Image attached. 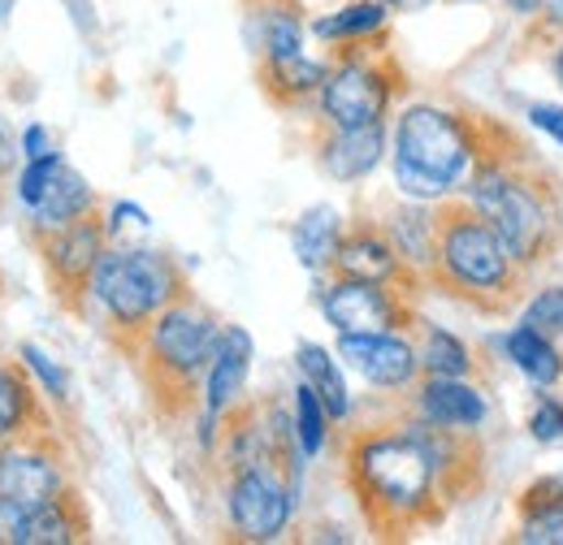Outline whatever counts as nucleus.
I'll list each match as a JSON object with an SVG mask.
<instances>
[{"label":"nucleus","instance_id":"nucleus-1","mask_svg":"<svg viewBox=\"0 0 563 545\" xmlns=\"http://www.w3.org/2000/svg\"><path fill=\"white\" fill-rule=\"evenodd\" d=\"M343 477L360 507V520L382 542H408L424 529H438L455 507L429 446V429L412 411L399 420L347 429Z\"/></svg>","mask_w":563,"mask_h":545},{"label":"nucleus","instance_id":"nucleus-2","mask_svg":"<svg viewBox=\"0 0 563 545\" xmlns=\"http://www.w3.org/2000/svg\"><path fill=\"white\" fill-rule=\"evenodd\" d=\"M464 196L529 272L555 260V252L563 247L560 178L511 126L486 113H482V156L464 182Z\"/></svg>","mask_w":563,"mask_h":545},{"label":"nucleus","instance_id":"nucleus-3","mask_svg":"<svg viewBox=\"0 0 563 545\" xmlns=\"http://www.w3.org/2000/svg\"><path fill=\"white\" fill-rule=\"evenodd\" d=\"M424 281L477 316H507L529 290V269L468 196H446L433 204V265Z\"/></svg>","mask_w":563,"mask_h":545},{"label":"nucleus","instance_id":"nucleus-4","mask_svg":"<svg viewBox=\"0 0 563 545\" xmlns=\"http://www.w3.org/2000/svg\"><path fill=\"white\" fill-rule=\"evenodd\" d=\"M221 330L225 321L209 303L196 299V290H187L126 351V359L135 364L143 390L152 399V411L161 420H187L191 411H200L205 372L221 342Z\"/></svg>","mask_w":563,"mask_h":545},{"label":"nucleus","instance_id":"nucleus-5","mask_svg":"<svg viewBox=\"0 0 563 545\" xmlns=\"http://www.w3.org/2000/svg\"><path fill=\"white\" fill-rule=\"evenodd\" d=\"M477 156H482V113H460L429 100L399 109L390 169L404 200L438 204L464 191Z\"/></svg>","mask_w":563,"mask_h":545},{"label":"nucleus","instance_id":"nucleus-6","mask_svg":"<svg viewBox=\"0 0 563 545\" xmlns=\"http://www.w3.org/2000/svg\"><path fill=\"white\" fill-rule=\"evenodd\" d=\"M191 290L187 272L174 256L135 243H109L87 281L82 316H96L113 346L126 355L143 330Z\"/></svg>","mask_w":563,"mask_h":545},{"label":"nucleus","instance_id":"nucleus-7","mask_svg":"<svg viewBox=\"0 0 563 545\" xmlns=\"http://www.w3.org/2000/svg\"><path fill=\"white\" fill-rule=\"evenodd\" d=\"M408 91V69L390 48V31L364 44H343L330 53V74L312 100L325 126H377L390 118L395 100Z\"/></svg>","mask_w":563,"mask_h":545},{"label":"nucleus","instance_id":"nucleus-8","mask_svg":"<svg viewBox=\"0 0 563 545\" xmlns=\"http://www.w3.org/2000/svg\"><path fill=\"white\" fill-rule=\"evenodd\" d=\"M299 489H303V472H290L286 464H252V468L225 472L221 502H225L230 537L252 545L282 542L295 524Z\"/></svg>","mask_w":563,"mask_h":545},{"label":"nucleus","instance_id":"nucleus-9","mask_svg":"<svg viewBox=\"0 0 563 545\" xmlns=\"http://www.w3.org/2000/svg\"><path fill=\"white\" fill-rule=\"evenodd\" d=\"M317 308L334 334H382V330H417V294L364 281V277H321Z\"/></svg>","mask_w":563,"mask_h":545},{"label":"nucleus","instance_id":"nucleus-10","mask_svg":"<svg viewBox=\"0 0 563 545\" xmlns=\"http://www.w3.org/2000/svg\"><path fill=\"white\" fill-rule=\"evenodd\" d=\"M104 252H109V225H104L100 208L35 238V256L48 277V290L74 316H82V308H87V281Z\"/></svg>","mask_w":563,"mask_h":545},{"label":"nucleus","instance_id":"nucleus-11","mask_svg":"<svg viewBox=\"0 0 563 545\" xmlns=\"http://www.w3.org/2000/svg\"><path fill=\"white\" fill-rule=\"evenodd\" d=\"M74 485L70 451L62 446L57 429H40L31 437L0 446V493L18 507H44Z\"/></svg>","mask_w":563,"mask_h":545},{"label":"nucleus","instance_id":"nucleus-12","mask_svg":"<svg viewBox=\"0 0 563 545\" xmlns=\"http://www.w3.org/2000/svg\"><path fill=\"white\" fill-rule=\"evenodd\" d=\"M334 351L343 368L355 372L364 386L382 394H404L421 381V355L412 330H382V334H339Z\"/></svg>","mask_w":563,"mask_h":545},{"label":"nucleus","instance_id":"nucleus-13","mask_svg":"<svg viewBox=\"0 0 563 545\" xmlns=\"http://www.w3.org/2000/svg\"><path fill=\"white\" fill-rule=\"evenodd\" d=\"M334 277H364V281H386V286H399L408 294H421L424 277L395 247V238L386 234V225L377 216H360L347 225L343 243H339V256H334ZM325 272V277H330Z\"/></svg>","mask_w":563,"mask_h":545},{"label":"nucleus","instance_id":"nucleus-14","mask_svg":"<svg viewBox=\"0 0 563 545\" xmlns=\"http://www.w3.org/2000/svg\"><path fill=\"white\" fill-rule=\"evenodd\" d=\"M312 160L339 187H355V182L373 178V169L386 160V122H377V126H325V122H317Z\"/></svg>","mask_w":563,"mask_h":545},{"label":"nucleus","instance_id":"nucleus-15","mask_svg":"<svg viewBox=\"0 0 563 545\" xmlns=\"http://www.w3.org/2000/svg\"><path fill=\"white\" fill-rule=\"evenodd\" d=\"M243 9V44L252 62H286L303 57L308 40V18L299 0H239Z\"/></svg>","mask_w":563,"mask_h":545},{"label":"nucleus","instance_id":"nucleus-16","mask_svg":"<svg viewBox=\"0 0 563 545\" xmlns=\"http://www.w3.org/2000/svg\"><path fill=\"white\" fill-rule=\"evenodd\" d=\"M252 359H256V342L243 325H225L221 342L212 351V364L205 372V394H200V411L212 420H225L230 411L243 403V390H247V372H252Z\"/></svg>","mask_w":563,"mask_h":545},{"label":"nucleus","instance_id":"nucleus-17","mask_svg":"<svg viewBox=\"0 0 563 545\" xmlns=\"http://www.w3.org/2000/svg\"><path fill=\"white\" fill-rule=\"evenodd\" d=\"M408 394H412V415H421L429 424H442V429L477 433L490 415L482 386H473L468 377H424L421 372V381Z\"/></svg>","mask_w":563,"mask_h":545},{"label":"nucleus","instance_id":"nucleus-18","mask_svg":"<svg viewBox=\"0 0 563 545\" xmlns=\"http://www.w3.org/2000/svg\"><path fill=\"white\" fill-rule=\"evenodd\" d=\"M53 429V411L22 359H0V446Z\"/></svg>","mask_w":563,"mask_h":545},{"label":"nucleus","instance_id":"nucleus-19","mask_svg":"<svg viewBox=\"0 0 563 545\" xmlns=\"http://www.w3.org/2000/svg\"><path fill=\"white\" fill-rule=\"evenodd\" d=\"M343 234H347V221H343V212L334 204L303 208L290 221V252H295L299 269H308L312 277H325V272L334 269Z\"/></svg>","mask_w":563,"mask_h":545},{"label":"nucleus","instance_id":"nucleus-20","mask_svg":"<svg viewBox=\"0 0 563 545\" xmlns=\"http://www.w3.org/2000/svg\"><path fill=\"white\" fill-rule=\"evenodd\" d=\"M100 208V196H96V187L74 169L70 160L62 165V174L53 178V187L44 191V200L31 208V212H22L26 216V238L35 243L40 234H48V230H62V225H70L78 216H87V212H96Z\"/></svg>","mask_w":563,"mask_h":545},{"label":"nucleus","instance_id":"nucleus-21","mask_svg":"<svg viewBox=\"0 0 563 545\" xmlns=\"http://www.w3.org/2000/svg\"><path fill=\"white\" fill-rule=\"evenodd\" d=\"M78 542H91V515H87V502H82L78 485H70L62 498H53L44 507H26L22 545H78Z\"/></svg>","mask_w":563,"mask_h":545},{"label":"nucleus","instance_id":"nucleus-22","mask_svg":"<svg viewBox=\"0 0 563 545\" xmlns=\"http://www.w3.org/2000/svg\"><path fill=\"white\" fill-rule=\"evenodd\" d=\"M330 74V62H317V57H286V62H261L256 66V82L265 91V100L282 109V113H295L303 104L317 100L321 82Z\"/></svg>","mask_w":563,"mask_h":545},{"label":"nucleus","instance_id":"nucleus-23","mask_svg":"<svg viewBox=\"0 0 563 545\" xmlns=\"http://www.w3.org/2000/svg\"><path fill=\"white\" fill-rule=\"evenodd\" d=\"M511 542L520 545H563V477L533 480L516 498V529Z\"/></svg>","mask_w":563,"mask_h":545},{"label":"nucleus","instance_id":"nucleus-24","mask_svg":"<svg viewBox=\"0 0 563 545\" xmlns=\"http://www.w3.org/2000/svg\"><path fill=\"white\" fill-rule=\"evenodd\" d=\"M295 368H299V377L321 394V403H325L334 424H347V420H352L355 399H352V390H347L339 351H330V346H321V342H299V346H295Z\"/></svg>","mask_w":563,"mask_h":545},{"label":"nucleus","instance_id":"nucleus-25","mask_svg":"<svg viewBox=\"0 0 563 545\" xmlns=\"http://www.w3.org/2000/svg\"><path fill=\"white\" fill-rule=\"evenodd\" d=\"M390 31V9L382 0H347L321 18L308 22V35L321 40L325 48H343V44H364Z\"/></svg>","mask_w":563,"mask_h":545},{"label":"nucleus","instance_id":"nucleus-26","mask_svg":"<svg viewBox=\"0 0 563 545\" xmlns=\"http://www.w3.org/2000/svg\"><path fill=\"white\" fill-rule=\"evenodd\" d=\"M386 234L395 238L399 256L412 265V269L429 277V265H433V204H417V200H404V204H390L382 216ZM429 286V281H424Z\"/></svg>","mask_w":563,"mask_h":545},{"label":"nucleus","instance_id":"nucleus-27","mask_svg":"<svg viewBox=\"0 0 563 545\" xmlns=\"http://www.w3.org/2000/svg\"><path fill=\"white\" fill-rule=\"evenodd\" d=\"M503 351H507V359L529 377V386H538V390H551L563 377V355H560V346H555V338L538 334V330L525 325V321H520L516 330H507Z\"/></svg>","mask_w":563,"mask_h":545},{"label":"nucleus","instance_id":"nucleus-28","mask_svg":"<svg viewBox=\"0 0 563 545\" xmlns=\"http://www.w3.org/2000/svg\"><path fill=\"white\" fill-rule=\"evenodd\" d=\"M417 355H421L424 377H468L473 372V351L468 342L455 338L451 330H438L417 316Z\"/></svg>","mask_w":563,"mask_h":545},{"label":"nucleus","instance_id":"nucleus-29","mask_svg":"<svg viewBox=\"0 0 563 545\" xmlns=\"http://www.w3.org/2000/svg\"><path fill=\"white\" fill-rule=\"evenodd\" d=\"M290 420H295V442H299L303 459H317V455L330 446L334 420H330V411L321 403V394H317L303 377H299V386L290 390Z\"/></svg>","mask_w":563,"mask_h":545},{"label":"nucleus","instance_id":"nucleus-30","mask_svg":"<svg viewBox=\"0 0 563 545\" xmlns=\"http://www.w3.org/2000/svg\"><path fill=\"white\" fill-rule=\"evenodd\" d=\"M18 359L26 364V372L35 377V386L44 390L48 403H57V408L70 403V390H74L70 368H66L48 346H40V342H22V346H18Z\"/></svg>","mask_w":563,"mask_h":545},{"label":"nucleus","instance_id":"nucleus-31","mask_svg":"<svg viewBox=\"0 0 563 545\" xmlns=\"http://www.w3.org/2000/svg\"><path fill=\"white\" fill-rule=\"evenodd\" d=\"M62 165H66V156L62 152H48V156H35V160H22V169L13 174V200L22 212H31V208L44 200V191L53 187V178L62 174Z\"/></svg>","mask_w":563,"mask_h":545},{"label":"nucleus","instance_id":"nucleus-32","mask_svg":"<svg viewBox=\"0 0 563 545\" xmlns=\"http://www.w3.org/2000/svg\"><path fill=\"white\" fill-rule=\"evenodd\" d=\"M525 325H533V330L547 334V338H560L563 334V286H547V290H538V294L529 299V308H525Z\"/></svg>","mask_w":563,"mask_h":545},{"label":"nucleus","instance_id":"nucleus-33","mask_svg":"<svg viewBox=\"0 0 563 545\" xmlns=\"http://www.w3.org/2000/svg\"><path fill=\"white\" fill-rule=\"evenodd\" d=\"M529 433H533V442H542V446H551V442L563 437V403L555 394H542V399H538V408L529 415Z\"/></svg>","mask_w":563,"mask_h":545},{"label":"nucleus","instance_id":"nucleus-34","mask_svg":"<svg viewBox=\"0 0 563 545\" xmlns=\"http://www.w3.org/2000/svg\"><path fill=\"white\" fill-rule=\"evenodd\" d=\"M100 212H104V225H109V243H122V230L126 225H135L140 234L152 230V216L140 204H131V200H113V204L100 208Z\"/></svg>","mask_w":563,"mask_h":545},{"label":"nucleus","instance_id":"nucleus-35","mask_svg":"<svg viewBox=\"0 0 563 545\" xmlns=\"http://www.w3.org/2000/svg\"><path fill=\"white\" fill-rule=\"evenodd\" d=\"M18 169H22V138H18V131L9 126V118L0 109V187L13 182Z\"/></svg>","mask_w":563,"mask_h":545},{"label":"nucleus","instance_id":"nucleus-36","mask_svg":"<svg viewBox=\"0 0 563 545\" xmlns=\"http://www.w3.org/2000/svg\"><path fill=\"white\" fill-rule=\"evenodd\" d=\"M18 138H22V160H35V156L57 152V138H53V131H48L44 122H26V126L18 131Z\"/></svg>","mask_w":563,"mask_h":545},{"label":"nucleus","instance_id":"nucleus-37","mask_svg":"<svg viewBox=\"0 0 563 545\" xmlns=\"http://www.w3.org/2000/svg\"><path fill=\"white\" fill-rule=\"evenodd\" d=\"M22 520H26V507L0 493V545H22Z\"/></svg>","mask_w":563,"mask_h":545},{"label":"nucleus","instance_id":"nucleus-38","mask_svg":"<svg viewBox=\"0 0 563 545\" xmlns=\"http://www.w3.org/2000/svg\"><path fill=\"white\" fill-rule=\"evenodd\" d=\"M529 122L563 147V104H533V109H529Z\"/></svg>","mask_w":563,"mask_h":545},{"label":"nucleus","instance_id":"nucleus-39","mask_svg":"<svg viewBox=\"0 0 563 545\" xmlns=\"http://www.w3.org/2000/svg\"><path fill=\"white\" fill-rule=\"evenodd\" d=\"M66 9H70V22L82 31V35H96V4L91 0H66Z\"/></svg>","mask_w":563,"mask_h":545},{"label":"nucleus","instance_id":"nucleus-40","mask_svg":"<svg viewBox=\"0 0 563 545\" xmlns=\"http://www.w3.org/2000/svg\"><path fill=\"white\" fill-rule=\"evenodd\" d=\"M390 13H421V9H429L433 0H382Z\"/></svg>","mask_w":563,"mask_h":545},{"label":"nucleus","instance_id":"nucleus-41","mask_svg":"<svg viewBox=\"0 0 563 545\" xmlns=\"http://www.w3.org/2000/svg\"><path fill=\"white\" fill-rule=\"evenodd\" d=\"M503 4H507L511 13H520V18H533V13H538L547 0H503Z\"/></svg>","mask_w":563,"mask_h":545},{"label":"nucleus","instance_id":"nucleus-42","mask_svg":"<svg viewBox=\"0 0 563 545\" xmlns=\"http://www.w3.org/2000/svg\"><path fill=\"white\" fill-rule=\"evenodd\" d=\"M13 9H18V0H0V26H9V18H13Z\"/></svg>","mask_w":563,"mask_h":545},{"label":"nucleus","instance_id":"nucleus-43","mask_svg":"<svg viewBox=\"0 0 563 545\" xmlns=\"http://www.w3.org/2000/svg\"><path fill=\"white\" fill-rule=\"evenodd\" d=\"M555 78L563 82V44H560V53H555Z\"/></svg>","mask_w":563,"mask_h":545},{"label":"nucleus","instance_id":"nucleus-44","mask_svg":"<svg viewBox=\"0 0 563 545\" xmlns=\"http://www.w3.org/2000/svg\"><path fill=\"white\" fill-rule=\"evenodd\" d=\"M0 294H4V277H0Z\"/></svg>","mask_w":563,"mask_h":545}]
</instances>
